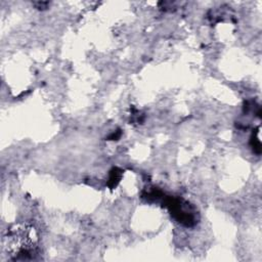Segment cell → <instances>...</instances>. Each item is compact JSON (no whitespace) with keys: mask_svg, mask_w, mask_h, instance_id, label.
Instances as JSON below:
<instances>
[{"mask_svg":"<svg viewBox=\"0 0 262 262\" xmlns=\"http://www.w3.org/2000/svg\"><path fill=\"white\" fill-rule=\"evenodd\" d=\"M37 234L29 225H14L7 231L4 238V249L13 259L26 260L35 253Z\"/></svg>","mask_w":262,"mask_h":262,"instance_id":"1","label":"cell"},{"mask_svg":"<svg viewBox=\"0 0 262 262\" xmlns=\"http://www.w3.org/2000/svg\"><path fill=\"white\" fill-rule=\"evenodd\" d=\"M166 204L169 207L171 213L179 222L185 225H190L194 221V214L189 209V206L187 203L182 202L181 200H178V199L169 198Z\"/></svg>","mask_w":262,"mask_h":262,"instance_id":"2","label":"cell"}]
</instances>
